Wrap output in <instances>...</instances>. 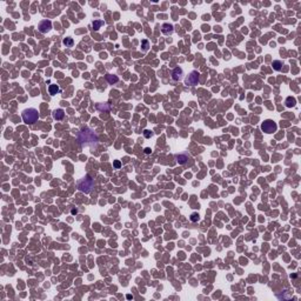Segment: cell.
<instances>
[{
  "instance_id": "obj_21",
  "label": "cell",
  "mask_w": 301,
  "mask_h": 301,
  "mask_svg": "<svg viewBox=\"0 0 301 301\" xmlns=\"http://www.w3.org/2000/svg\"><path fill=\"white\" fill-rule=\"evenodd\" d=\"M120 166H121V162H120L119 160H115L114 161V167L115 168H120Z\"/></svg>"
},
{
  "instance_id": "obj_18",
  "label": "cell",
  "mask_w": 301,
  "mask_h": 301,
  "mask_svg": "<svg viewBox=\"0 0 301 301\" xmlns=\"http://www.w3.org/2000/svg\"><path fill=\"white\" fill-rule=\"evenodd\" d=\"M141 47H142V51L144 52H147L148 51V47H149V44L147 40H142L141 41Z\"/></svg>"
},
{
  "instance_id": "obj_16",
  "label": "cell",
  "mask_w": 301,
  "mask_h": 301,
  "mask_svg": "<svg viewBox=\"0 0 301 301\" xmlns=\"http://www.w3.org/2000/svg\"><path fill=\"white\" fill-rule=\"evenodd\" d=\"M63 44H64L66 47H73V45H74V40H73L72 38H65V39L63 40Z\"/></svg>"
},
{
  "instance_id": "obj_9",
  "label": "cell",
  "mask_w": 301,
  "mask_h": 301,
  "mask_svg": "<svg viewBox=\"0 0 301 301\" xmlns=\"http://www.w3.org/2000/svg\"><path fill=\"white\" fill-rule=\"evenodd\" d=\"M175 159H176V161H178L180 165H185V164L191 159V157H190V154H187V153H179V154L175 155Z\"/></svg>"
},
{
  "instance_id": "obj_12",
  "label": "cell",
  "mask_w": 301,
  "mask_h": 301,
  "mask_svg": "<svg viewBox=\"0 0 301 301\" xmlns=\"http://www.w3.org/2000/svg\"><path fill=\"white\" fill-rule=\"evenodd\" d=\"M105 25V21L104 20H93L92 21V29L93 31H98V29Z\"/></svg>"
},
{
  "instance_id": "obj_6",
  "label": "cell",
  "mask_w": 301,
  "mask_h": 301,
  "mask_svg": "<svg viewBox=\"0 0 301 301\" xmlns=\"http://www.w3.org/2000/svg\"><path fill=\"white\" fill-rule=\"evenodd\" d=\"M51 29H52V21H51V20L45 19V20L40 21L39 25H38V31H39L40 33H43V34L49 32Z\"/></svg>"
},
{
  "instance_id": "obj_10",
  "label": "cell",
  "mask_w": 301,
  "mask_h": 301,
  "mask_svg": "<svg viewBox=\"0 0 301 301\" xmlns=\"http://www.w3.org/2000/svg\"><path fill=\"white\" fill-rule=\"evenodd\" d=\"M64 116H65V112L61 108H58L53 112V119L54 120H63Z\"/></svg>"
},
{
  "instance_id": "obj_1",
  "label": "cell",
  "mask_w": 301,
  "mask_h": 301,
  "mask_svg": "<svg viewBox=\"0 0 301 301\" xmlns=\"http://www.w3.org/2000/svg\"><path fill=\"white\" fill-rule=\"evenodd\" d=\"M77 138H78V141L80 142V145L82 147H89L92 149L98 147L99 138H98V134L92 128L85 127V128L80 130L77 134Z\"/></svg>"
},
{
  "instance_id": "obj_15",
  "label": "cell",
  "mask_w": 301,
  "mask_h": 301,
  "mask_svg": "<svg viewBox=\"0 0 301 301\" xmlns=\"http://www.w3.org/2000/svg\"><path fill=\"white\" fill-rule=\"evenodd\" d=\"M295 104H296V100H295V98H293V97H288L287 99H286V106L287 107H294L295 106Z\"/></svg>"
},
{
  "instance_id": "obj_2",
  "label": "cell",
  "mask_w": 301,
  "mask_h": 301,
  "mask_svg": "<svg viewBox=\"0 0 301 301\" xmlns=\"http://www.w3.org/2000/svg\"><path fill=\"white\" fill-rule=\"evenodd\" d=\"M22 120L24 123L27 124V125H33L38 121L39 119V112L38 109L31 107V108H26L24 112H22Z\"/></svg>"
},
{
  "instance_id": "obj_7",
  "label": "cell",
  "mask_w": 301,
  "mask_h": 301,
  "mask_svg": "<svg viewBox=\"0 0 301 301\" xmlns=\"http://www.w3.org/2000/svg\"><path fill=\"white\" fill-rule=\"evenodd\" d=\"M184 78V70L181 67H175L172 71V79L174 81H180Z\"/></svg>"
},
{
  "instance_id": "obj_20",
  "label": "cell",
  "mask_w": 301,
  "mask_h": 301,
  "mask_svg": "<svg viewBox=\"0 0 301 301\" xmlns=\"http://www.w3.org/2000/svg\"><path fill=\"white\" fill-rule=\"evenodd\" d=\"M144 137H145L146 139L152 138V137H153V132H150V131H148V130H145V131H144Z\"/></svg>"
},
{
  "instance_id": "obj_5",
  "label": "cell",
  "mask_w": 301,
  "mask_h": 301,
  "mask_svg": "<svg viewBox=\"0 0 301 301\" xmlns=\"http://www.w3.org/2000/svg\"><path fill=\"white\" fill-rule=\"evenodd\" d=\"M199 81H200V74L198 71H192L185 79V82L188 86H196Z\"/></svg>"
},
{
  "instance_id": "obj_8",
  "label": "cell",
  "mask_w": 301,
  "mask_h": 301,
  "mask_svg": "<svg viewBox=\"0 0 301 301\" xmlns=\"http://www.w3.org/2000/svg\"><path fill=\"white\" fill-rule=\"evenodd\" d=\"M161 32H162V34H165V36H171V34H173V32H174V26H173L172 24L165 22V24L161 25Z\"/></svg>"
},
{
  "instance_id": "obj_11",
  "label": "cell",
  "mask_w": 301,
  "mask_h": 301,
  "mask_svg": "<svg viewBox=\"0 0 301 301\" xmlns=\"http://www.w3.org/2000/svg\"><path fill=\"white\" fill-rule=\"evenodd\" d=\"M106 80H107V82L109 85H114V84H116L119 81V78L115 74H106Z\"/></svg>"
},
{
  "instance_id": "obj_22",
  "label": "cell",
  "mask_w": 301,
  "mask_h": 301,
  "mask_svg": "<svg viewBox=\"0 0 301 301\" xmlns=\"http://www.w3.org/2000/svg\"><path fill=\"white\" fill-rule=\"evenodd\" d=\"M144 150H145V154H150V153H152V149H150L149 147H146Z\"/></svg>"
},
{
  "instance_id": "obj_23",
  "label": "cell",
  "mask_w": 301,
  "mask_h": 301,
  "mask_svg": "<svg viewBox=\"0 0 301 301\" xmlns=\"http://www.w3.org/2000/svg\"><path fill=\"white\" fill-rule=\"evenodd\" d=\"M71 213H72V214H77V213H78V209H77V208H72Z\"/></svg>"
},
{
  "instance_id": "obj_19",
  "label": "cell",
  "mask_w": 301,
  "mask_h": 301,
  "mask_svg": "<svg viewBox=\"0 0 301 301\" xmlns=\"http://www.w3.org/2000/svg\"><path fill=\"white\" fill-rule=\"evenodd\" d=\"M199 219H200V217H199L198 213H192V214H191V221L196 222V221H199Z\"/></svg>"
},
{
  "instance_id": "obj_17",
  "label": "cell",
  "mask_w": 301,
  "mask_h": 301,
  "mask_svg": "<svg viewBox=\"0 0 301 301\" xmlns=\"http://www.w3.org/2000/svg\"><path fill=\"white\" fill-rule=\"evenodd\" d=\"M97 108L99 111H109V105L107 102H104V104H97Z\"/></svg>"
},
{
  "instance_id": "obj_14",
  "label": "cell",
  "mask_w": 301,
  "mask_h": 301,
  "mask_svg": "<svg viewBox=\"0 0 301 301\" xmlns=\"http://www.w3.org/2000/svg\"><path fill=\"white\" fill-rule=\"evenodd\" d=\"M272 66H273V68L275 71H280L282 68V66H284V63L281 61V60H274V61L272 63Z\"/></svg>"
},
{
  "instance_id": "obj_4",
  "label": "cell",
  "mask_w": 301,
  "mask_h": 301,
  "mask_svg": "<svg viewBox=\"0 0 301 301\" xmlns=\"http://www.w3.org/2000/svg\"><path fill=\"white\" fill-rule=\"evenodd\" d=\"M261 130H262V132H265L267 134H272V133L277 132L278 125H277L275 121H273V120L267 119V120H265V121L261 124Z\"/></svg>"
},
{
  "instance_id": "obj_13",
  "label": "cell",
  "mask_w": 301,
  "mask_h": 301,
  "mask_svg": "<svg viewBox=\"0 0 301 301\" xmlns=\"http://www.w3.org/2000/svg\"><path fill=\"white\" fill-rule=\"evenodd\" d=\"M48 92H49V94H51V95H55L56 93H59V92H60V88H59V86H58V85L52 84V85H49V86H48Z\"/></svg>"
},
{
  "instance_id": "obj_3",
  "label": "cell",
  "mask_w": 301,
  "mask_h": 301,
  "mask_svg": "<svg viewBox=\"0 0 301 301\" xmlns=\"http://www.w3.org/2000/svg\"><path fill=\"white\" fill-rule=\"evenodd\" d=\"M94 187V180L89 176V175H86L85 178H82L81 180H79L78 183V190L85 194H88L91 193V191L93 190Z\"/></svg>"
}]
</instances>
